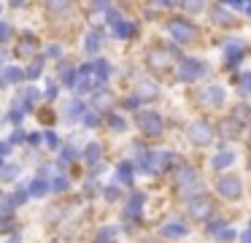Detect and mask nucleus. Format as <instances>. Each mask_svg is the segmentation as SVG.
Segmentation results:
<instances>
[{"label":"nucleus","instance_id":"27","mask_svg":"<svg viewBox=\"0 0 251 243\" xmlns=\"http://www.w3.org/2000/svg\"><path fill=\"white\" fill-rule=\"evenodd\" d=\"M111 241H114V227H108V230L100 232V238H98L95 243H111Z\"/></svg>","mask_w":251,"mask_h":243},{"label":"nucleus","instance_id":"31","mask_svg":"<svg viewBox=\"0 0 251 243\" xmlns=\"http://www.w3.org/2000/svg\"><path fill=\"white\" fill-rule=\"evenodd\" d=\"M81 111H84V106H81L78 100H73V103H71V108H68V116H78Z\"/></svg>","mask_w":251,"mask_h":243},{"label":"nucleus","instance_id":"4","mask_svg":"<svg viewBox=\"0 0 251 243\" xmlns=\"http://www.w3.org/2000/svg\"><path fill=\"white\" fill-rule=\"evenodd\" d=\"M95 84H100L98 79H92V68H81L76 73V81H73V89H78V92H87V89H92Z\"/></svg>","mask_w":251,"mask_h":243},{"label":"nucleus","instance_id":"2","mask_svg":"<svg viewBox=\"0 0 251 243\" xmlns=\"http://www.w3.org/2000/svg\"><path fill=\"white\" fill-rule=\"evenodd\" d=\"M138 127H141L146 135H159L162 133V119H159V113H154V111H141L138 113Z\"/></svg>","mask_w":251,"mask_h":243},{"label":"nucleus","instance_id":"32","mask_svg":"<svg viewBox=\"0 0 251 243\" xmlns=\"http://www.w3.org/2000/svg\"><path fill=\"white\" fill-rule=\"evenodd\" d=\"M108 122H111V127H114V130H119V133L125 130V119H122V116H111Z\"/></svg>","mask_w":251,"mask_h":243},{"label":"nucleus","instance_id":"19","mask_svg":"<svg viewBox=\"0 0 251 243\" xmlns=\"http://www.w3.org/2000/svg\"><path fill=\"white\" fill-rule=\"evenodd\" d=\"M141 205H143V194L135 192V194H132V200H130V205H127V216H138Z\"/></svg>","mask_w":251,"mask_h":243},{"label":"nucleus","instance_id":"36","mask_svg":"<svg viewBox=\"0 0 251 243\" xmlns=\"http://www.w3.org/2000/svg\"><path fill=\"white\" fill-rule=\"evenodd\" d=\"M84 124L95 127V124H98V116H95V113H84Z\"/></svg>","mask_w":251,"mask_h":243},{"label":"nucleus","instance_id":"40","mask_svg":"<svg viewBox=\"0 0 251 243\" xmlns=\"http://www.w3.org/2000/svg\"><path fill=\"white\" fill-rule=\"evenodd\" d=\"M8 151H11V146H8V143H0V157L8 154Z\"/></svg>","mask_w":251,"mask_h":243},{"label":"nucleus","instance_id":"3","mask_svg":"<svg viewBox=\"0 0 251 243\" xmlns=\"http://www.w3.org/2000/svg\"><path fill=\"white\" fill-rule=\"evenodd\" d=\"M205 73V68H202V62H197V59H181L178 65V76L184 81H195L197 76Z\"/></svg>","mask_w":251,"mask_h":243},{"label":"nucleus","instance_id":"38","mask_svg":"<svg viewBox=\"0 0 251 243\" xmlns=\"http://www.w3.org/2000/svg\"><path fill=\"white\" fill-rule=\"evenodd\" d=\"M49 57H60V46H49Z\"/></svg>","mask_w":251,"mask_h":243},{"label":"nucleus","instance_id":"11","mask_svg":"<svg viewBox=\"0 0 251 243\" xmlns=\"http://www.w3.org/2000/svg\"><path fill=\"white\" fill-rule=\"evenodd\" d=\"M224 52H227V57H229V65H235L240 59V54H243V43L227 41V43H224Z\"/></svg>","mask_w":251,"mask_h":243},{"label":"nucleus","instance_id":"5","mask_svg":"<svg viewBox=\"0 0 251 243\" xmlns=\"http://www.w3.org/2000/svg\"><path fill=\"white\" fill-rule=\"evenodd\" d=\"M219 192H222L224 197H229V200L240 197V181H238L235 176H227V178H222V181H219Z\"/></svg>","mask_w":251,"mask_h":243},{"label":"nucleus","instance_id":"16","mask_svg":"<svg viewBox=\"0 0 251 243\" xmlns=\"http://www.w3.org/2000/svg\"><path fill=\"white\" fill-rule=\"evenodd\" d=\"M138 97H143V100L157 97V86H154V81H141V86H138Z\"/></svg>","mask_w":251,"mask_h":243},{"label":"nucleus","instance_id":"22","mask_svg":"<svg viewBox=\"0 0 251 243\" xmlns=\"http://www.w3.org/2000/svg\"><path fill=\"white\" fill-rule=\"evenodd\" d=\"M238 86H240V92H243V95H251V73H240Z\"/></svg>","mask_w":251,"mask_h":243},{"label":"nucleus","instance_id":"24","mask_svg":"<svg viewBox=\"0 0 251 243\" xmlns=\"http://www.w3.org/2000/svg\"><path fill=\"white\" fill-rule=\"evenodd\" d=\"M205 97H208V100H213V103H222V97H224L222 86H211V89L205 92Z\"/></svg>","mask_w":251,"mask_h":243},{"label":"nucleus","instance_id":"34","mask_svg":"<svg viewBox=\"0 0 251 243\" xmlns=\"http://www.w3.org/2000/svg\"><path fill=\"white\" fill-rule=\"evenodd\" d=\"M46 143H49L51 149H57V146H60V140H57V135H54V133H46Z\"/></svg>","mask_w":251,"mask_h":243},{"label":"nucleus","instance_id":"15","mask_svg":"<svg viewBox=\"0 0 251 243\" xmlns=\"http://www.w3.org/2000/svg\"><path fill=\"white\" fill-rule=\"evenodd\" d=\"M89 68H92V73L98 76V81H105V79H108V73H111V68H108L105 59H98V62H92Z\"/></svg>","mask_w":251,"mask_h":243},{"label":"nucleus","instance_id":"30","mask_svg":"<svg viewBox=\"0 0 251 243\" xmlns=\"http://www.w3.org/2000/svg\"><path fill=\"white\" fill-rule=\"evenodd\" d=\"M8 35H11V27H8L6 22H0V43H6Z\"/></svg>","mask_w":251,"mask_h":243},{"label":"nucleus","instance_id":"20","mask_svg":"<svg viewBox=\"0 0 251 243\" xmlns=\"http://www.w3.org/2000/svg\"><path fill=\"white\" fill-rule=\"evenodd\" d=\"M176 181H178V184L195 181V173H192V167H178V173H176Z\"/></svg>","mask_w":251,"mask_h":243},{"label":"nucleus","instance_id":"39","mask_svg":"<svg viewBox=\"0 0 251 243\" xmlns=\"http://www.w3.org/2000/svg\"><path fill=\"white\" fill-rule=\"evenodd\" d=\"M105 197H108V200H116V189H114V187L105 189Z\"/></svg>","mask_w":251,"mask_h":243},{"label":"nucleus","instance_id":"37","mask_svg":"<svg viewBox=\"0 0 251 243\" xmlns=\"http://www.w3.org/2000/svg\"><path fill=\"white\" fill-rule=\"evenodd\" d=\"M125 108H138V100H135V97H130V100H125Z\"/></svg>","mask_w":251,"mask_h":243},{"label":"nucleus","instance_id":"9","mask_svg":"<svg viewBox=\"0 0 251 243\" xmlns=\"http://www.w3.org/2000/svg\"><path fill=\"white\" fill-rule=\"evenodd\" d=\"M170 54L173 52H168V49H151V52H149V62L154 65V68H165V65H168V59H170Z\"/></svg>","mask_w":251,"mask_h":243},{"label":"nucleus","instance_id":"13","mask_svg":"<svg viewBox=\"0 0 251 243\" xmlns=\"http://www.w3.org/2000/svg\"><path fill=\"white\" fill-rule=\"evenodd\" d=\"M162 235L165 238H184L186 235V227L178 224V221H173V224H165L162 227Z\"/></svg>","mask_w":251,"mask_h":243},{"label":"nucleus","instance_id":"25","mask_svg":"<svg viewBox=\"0 0 251 243\" xmlns=\"http://www.w3.org/2000/svg\"><path fill=\"white\" fill-rule=\"evenodd\" d=\"M87 160H89V162H98V160H100V146H98V143H89V146H87Z\"/></svg>","mask_w":251,"mask_h":243},{"label":"nucleus","instance_id":"1","mask_svg":"<svg viewBox=\"0 0 251 243\" xmlns=\"http://www.w3.org/2000/svg\"><path fill=\"white\" fill-rule=\"evenodd\" d=\"M168 30H170V35H173L178 43H192L197 38V27L192 25V22H186V19H170Z\"/></svg>","mask_w":251,"mask_h":243},{"label":"nucleus","instance_id":"26","mask_svg":"<svg viewBox=\"0 0 251 243\" xmlns=\"http://www.w3.org/2000/svg\"><path fill=\"white\" fill-rule=\"evenodd\" d=\"M41 68H44V62H41V59H38V62H33V65L27 68V79H38V76H41Z\"/></svg>","mask_w":251,"mask_h":243},{"label":"nucleus","instance_id":"42","mask_svg":"<svg viewBox=\"0 0 251 243\" xmlns=\"http://www.w3.org/2000/svg\"><path fill=\"white\" fill-rule=\"evenodd\" d=\"M243 243H251V230H246V235H243Z\"/></svg>","mask_w":251,"mask_h":243},{"label":"nucleus","instance_id":"29","mask_svg":"<svg viewBox=\"0 0 251 243\" xmlns=\"http://www.w3.org/2000/svg\"><path fill=\"white\" fill-rule=\"evenodd\" d=\"M51 189H54V192H62V189H68V178H65V176H57L54 184H51Z\"/></svg>","mask_w":251,"mask_h":243},{"label":"nucleus","instance_id":"41","mask_svg":"<svg viewBox=\"0 0 251 243\" xmlns=\"http://www.w3.org/2000/svg\"><path fill=\"white\" fill-rule=\"evenodd\" d=\"M22 138H25V135H22V130H17V133L11 135V140H14V143H17V140H22Z\"/></svg>","mask_w":251,"mask_h":243},{"label":"nucleus","instance_id":"23","mask_svg":"<svg viewBox=\"0 0 251 243\" xmlns=\"http://www.w3.org/2000/svg\"><path fill=\"white\" fill-rule=\"evenodd\" d=\"M17 173H19V167L6 165V167H3V173H0V181H14V178H17Z\"/></svg>","mask_w":251,"mask_h":243},{"label":"nucleus","instance_id":"18","mask_svg":"<svg viewBox=\"0 0 251 243\" xmlns=\"http://www.w3.org/2000/svg\"><path fill=\"white\" fill-rule=\"evenodd\" d=\"M116 178H119L122 184H130L132 181V165H130V162H122L119 170H116Z\"/></svg>","mask_w":251,"mask_h":243},{"label":"nucleus","instance_id":"8","mask_svg":"<svg viewBox=\"0 0 251 243\" xmlns=\"http://www.w3.org/2000/svg\"><path fill=\"white\" fill-rule=\"evenodd\" d=\"M38 49H41L38 38H35V35H25L22 41H19V49H17V54H19V57H30V54H35Z\"/></svg>","mask_w":251,"mask_h":243},{"label":"nucleus","instance_id":"17","mask_svg":"<svg viewBox=\"0 0 251 243\" xmlns=\"http://www.w3.org/2000/svg\"><path fill=\"white\" fill-rule=\"evenodd\" d=\"M232 151H222V154H216L213 157V167H216V170H222V167H227V165H232Z\"/></svg>","mask_w":251,"mask_h":243},{"label":"nucleus","instance_id":"21","mask_svg":"<svg viewBox=\"0 0 251 243\" xmlns=\"http://www.w3.org/2000/svg\"><path fill=\"white\" fill-rule=\"evenodd\" d=\"M3 79H6L8 84H17V81H22V70H19V68H6Z\"/></svg>","mask_w":251,"mask_h":243},{"label":"nucleus","instance_id":"28","mask_svg":"<svg viewBox=\"0 0 251 243\" xmlns=\"http://www.w3.org/2000/svg\"><path fill=\"white\" fill-rule=\"evenodd\" d=\"M46 8H49V14H65V11H68V3H49Z\"/></svg>","mask_w":251,"mask_h":243},{"label":"nucleus","instance_id":"6","mask_svg":"<svg viewBox=\"0 0 251 243\" xmlns=\"http://www.w3.org/2000/svg\"><path fill=\"white\" fill-rule=\"evenodd\" d=\"M108 22H111V27H114V32H116L119 38H130L132 32H135V25L125 22L122 16H116V14H108Z\"/></svg>","mask_w":251,"mask_h":243},{"label":"nucleus","instance_id":"33","mask_svg":"<svg viewBox=\"0 0 251 243\" xmlns=\"http://www.w3.org/2000/svg\"><path fill=\"white\" fill-rule=\"evenodd\" d=\"M232 235H235V232L229 230V227H222V230H219V235H216V238H219V241H229V238H232Z\"/></svg>","mask_w":251,"mask_h":243},{"label":"nucleus","instance_id":"7","mask_svg":"<svg viewBox=\"0 0 251 243\" xmlns=\"http://www.w3.org/2000/svg\"><path fill=\"white\" fill-rule=\"evenodd\" d=\"M189 138L195 140L197 146H205L208 140H211V130H208V124H192V127H189Z\"/></svg>","mask_w":251,"mask_h":243},{"label":"nucleus","instance_id":"35","mask_svg":"<svg viewBox=\"0 0 251 243\" xmlns=\"http://www.w3.org/2000/svg\"><path fill=\"white\" fill-rule=\"evenodd\" d=\"M73 157H76V151H71V149H68V151H62V154H60V162L65 165V162H71V160H73Z\"/></svg>","mask_w":251,"mask_h":243},{"label":"nucleus","instance_id":"14","mask_svg":"<svg viewBox=\"0 0 251 243\" xmlns=\"http://www.w3.org/2000/svg\"><path fill=\"white\" fill-rule=\"evenodd\" d=\"M100 43H103V35H100L98 30H92V32L87 35V43H84V49H87L89 54H95V52L100 49Z\"/></svg>","mask_w":251,"mask_h":243},{"label":"nucleus","instance_id":"12","mask_svg":"<svg viewBox=\"0 0 251 243\" xmlns=\"http://www.w3.org/2000/svg\"><path fill=\"white\" fill-rule=\"evenodd\" d=\"M27 192L33 194V197H44V194L49 192V184H46V178H44V176H38L33 184H30V189H27Z\"/></svg>","mask_w":251,"mask_h":243},{"label":"nucleus","instance_id":"10","mask_svg":"<svg viewBox=\"0 0 251 243\" xmlns=\"http://www.w3.org/2000/svg\"><path fill=\"white\" fill-rule=\"evenodd\" d=\"M189 211L197 216V219H205V216H211V203H208L205 197H200V200H192Z\"/></svg>","mask_w":251,"mask_h":243}]
</instances>
